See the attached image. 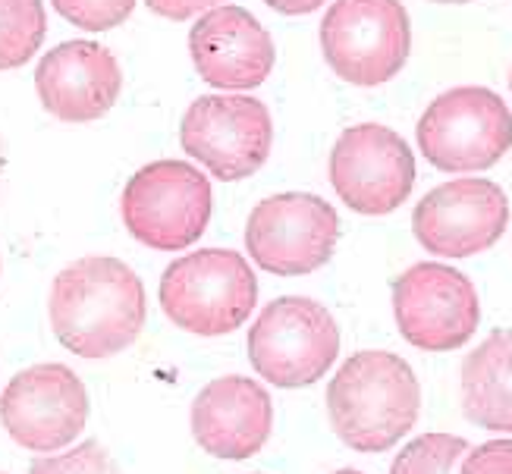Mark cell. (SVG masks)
<instances>
[{
    "label": "cell",
    "instance_id": "1",
    "mask_svg": "<svg viewBox=\"0 0 512 474\" xmlns=\"http://www.w3.org/2000/svg\"><path fill=\"white\" fill-rule=\"evenodd\" d=\"M51 330L79 358H110L129 349L145 327V286L120 258L66 264L48 299Z\"/></svg>",
    "mask_w": 512,
    "mask_h": 474
},
{
    "label": "cell",
    "instance_id": "2",
    "mask_svg": "<svg viewBox=\"0 0 512 474\" xmlns=\"http://www.w3.org/2000/svg\"><path fill=\"white\" fill-rule=\"evenodd\" d=\"M421 409L418 377L406 358L368 349L349 355L327 387L330 427L355 453H384L403 440Z\"/></svg>",
    "mask_w": 512,
    "mask_h": 474
},
{
    "label": "cell",
    "instance_id": "3",
    "mask_svg": "<svg viewBox=\"0 0 512 474\" xmlns=\"http://www.w3.org/2000/svg\"><path fill=\"white\" fill-rule=\"evenodd\" d=\"M258 302L252 264L233 248H202L167 264L161 308L195 336H227L249 321Z\"/></svg>",
    "mask_w": 512,
    "mask_h": 474
},
{
    "label": "cell",
    "instance_id": "4",
    "mask_svg": "<svg viewBox=\"0 0 512 474\" xmlns=\"http://www.w3.org/2000/svg\"><path fill=\"white\" fill-rule=\"evenodd\" d=\"M340 355L333 314L305 296H283L267 305L249 330L252 368L280 390L318 383Z\"/></svg>",
    "mask_w": 512,
    "mask_h": 474
},
{
    "label": "cell",
    "instance_id": "5",
    "mask_svg": "<svg viewBox=\"0 0 512 474\" xmlns=\"http://www.w3.org/2000/svg\"><path fill=\"white\" fill-rule=\"evenodd\" d=\"M321 51L343 82L384 85L409 60V13L399 0H337L321 22Z\"/></svg>",
    "mask_w": 512,
    "mask_h": 474
},
{
    "label": "cell",
    "instance_id": "6",
    "mask_svg": "<svg viewBox=\"0 0 512 474\" xmlns=\"http://www.w3.org/2000/svg\"><path fill=\"white\" fill-rule=\"evenodd\" d=\"M214 195L208 176L183 161H154L132 173L123 189V223L148 248L180 252L202 239L211 223Z\"/></svg>",
    "mask_w": 512,
    "mask_h": 474
},
{
    "label": "cell",
    "instance_id": "7",
    "mask_svg": "<svg viewBox=\"0 0 512 474\" xmlns=\"http://www.w3.org/2000/svg\"><path fill=\"white\" fill-rule=\"evenodd\" d=\"M418 148L443 173L494 167L512 145V114L491 88H450L418 120Z\"/></svg>",
    "mask_w": 512,
    "mask_h": 474
},
{
    "label": "cell",
    "instance_id": "8",
    "mask_svg": "<svg viewBox=\"0 0 512 474\" xmlns=\"http://www.w3.org/2000/svg\"><path fill=\"white\" fill-rule=\"evenodd\" d=\"M274 123L267 104L252 95H205L180 123V145L220 183L255 176L271 154Z\"/></svg>",
    "mask_w": 512,
    "mask_h": 474
},
{
    "label": "cell",
    "instance_id": "9",
    "mask_svg": "<svg viewBox=\"0 0 512 474\" xmlns=\"http://www.w3.org/2000/svg\"><path fill=\"white\" fill-rule=\"evenodd\" d=\"M340 239V217L321 195L280 192L258 201L246 223L249 258L277 277L321 270Z\"/></svg>",
    "mask_w": 512,
    "mask_h": 474
},
{
    "label": "cell",
    "instance_id": "10",
    "mask_svg": "<svg viewBox=\"0 0 512 474\" xmlns=\"http://www.w3.org/2000/svg\"><path fill=\"white\" fill-rule=\"evenodd\" d=\"M393 314L403 340L425 352H453L475 336L481 302L472 280L450 264H412L393 283Z\"/></svg>",
    "mask_w": 512,
    "mask_h": 474
},
{
    "label": "cell",
    "instance_id": "11",
    "mask_svg": "<svg viewBox=\"0 0 512 474\" xmlns=\"http://www.w3.org/2000/svg\"><path fill=\"white\" fill-rule=\"evenodd\" d=\"M330 183L355 214H393L415 186L412 148L381 123L352 126L330 151Z\"/></svg>",
    "mask_w": 512,
    "mask_h": 474
},
{
    "label": "cell",
    "instance_id": "12",
    "mask_svg": "<svg viewBox=\"0 0 512 474\" xmlns=\"http://www.w3.org/2000/svg\"><path fill=\"white\" fill-rule=\"evenodd\" d=\"M0 421L32 453H54L79 440L88 421V393L79 374L57 361L19 371L0 393Z\"/></svg>",
    "mask_w": 512,
    "mask_h": 474
},
{
    "label": "cell",
    "instance_id": "13",
    "mask_svg": "<svg viewBox=\"0 0 512 474\" xmlns=\"http://www.w3.org/2000/svg\"><path fill=\"white\" fill-rule=\"evenodd\" d=\"M509 223L506 192L491 179H453L431 189L412 214V233L440 258H469L497 245Z\"/></svg>",
    "mask_w": 512,
    "mask_h": 474
},
{
    "label": "cell",
    "instance_id": "14",
    "mask_svg": "<svg viewBox=\"0 0 512 474\" xmlns=\"http://www.w3.org/2000/svg\"><path fill=\"white\" fill-rule=\"evenodd\" d=\"M38 98L63 123H92L117 104L123 73L117 57L98 41H63L35 66Z\"/></svg>",
    "mask_w": 512,
    "mask_h": 474
},
{
    "label": "cell",
    "instance_id": "15",
    "mask_svg": "<svg viewBox=\"0 0 512 474\" xmlns=\"http://www.w3.org/2000/svg\"><path fill=\"white\" fill-rule=\"evenodd\" d=\"M189 54L211 88L249 92L274 70V41L246 7H214L192 26Z\"/></svg>",
    "mask_w": 512,
    "mask_h": 474
},
{
    "label": "cell",
    "instance_id": "16",
    "mask_svg": "<svg viewBox=\"0 0 512 474\" xmlns=\"http://www.w3.org/2000/svg\"><path fill=\"white\" fill-rule=\"evenodd\" d=\"M192 437L208 456L242 462L258 456L274 427V402L261 383L227 374L211 380L192 402Z\"/></svg>",
    "mask_w": 512,
    "mask_h": 474
},
{
    "label": "cell",
    "instance_id": "17",
    "mask_svg": "<svg viewBox=\"0 0 512 474\" xmlns=\"http://www.w3.org/2000/svg\"><path fill=\"white\" fill-rule=\"evenodd\" d=\"M462 412L484 431L512 434V330H494L462 361Z\"/></svg>",
    "mask_w": 512,
    "mask_h": 474
},
{
    "label": "cell",
    "instance_id": "18",
    "mask_svg": "<svg viewBox=\"0 0 512 474\" xmlns=\"http://www.w3.org/2000/svg\"><path fill=\"white\" fill-rule=\"evenodd\" d=\"M48 32L41 0H0V70L29 63Z\"/></svg>",
    "mask_w": 512,
    "mask_h": 474
},
{
    "label": "cell",
    "instance_id": "19",
    "mask_svg": "<svg viewBox=\"0 0 512 474\" xmlns=\"http://www.w3.org/2000/svg\"><path fill=\"white\" fill-rule=\"evenodd\" d=\"M469 443L456 434H425L403 446L390 465V474H453Z\"/></svg>",
    "mask_w": 512,
    "mask_h": 474
},
{
    "label": "cell",
    "instance_id": "20",
    "mask_svg": "<svg viewBox=\"0 0 512 474\" xmlns=\"http://www.w3.org/2000/svg\"><path fill=\"white\" fill-rule=\"evenodd\" d=\"M54 10L85 32L117 29L136 10V0H51Z\"/></svg>",
    "mask_w": 512,
    "mask_h": 474
},
{
    "label": "cell",
    "instance_id": "21",
    "mask_svg": "<svg viewBox=\"0 0 512 474\" xmlns=\"http://www.w3.org/2000/svg\"><path fill=\"white\" fill-rule=\"evenodd\" d=\"M29 471L32 474H123L114 456L98 440H85L63 456L35 459Z\"/></svg>",
    "mask_w": 512,
    "mask_h": 474
},
{
    "label": "cell",
    "instance_id": "22",
    "mask_svg": "<svg viewBox=\"0 0 512 474\" xmlns=\"http://www.w3.org/2000/svg\"><path fill=\"white\" fill-rule=\"evenodd\" d=\"M462 474H512V440H487L472 449Z\"/></svg>",
    "mask_w": 512,
    "mask_h": 474
},
{
    "label": "cell",
    "instance_id": "23",
    "mask_svg": "<svg viewBox=\"0 0 512 474\" xmlns=\"http://www.w3.org/2000/svg\"><path fill=\"white\" fill-rule=\"evenodd\" d=\"M220 4H224V0H145V7L151 13L173 19V22L192 19L195 13H208V10H214Z\"/></svg>",
    "mask_w": 512,
    "mask_h": 474
},
{
    "label": "cell",
    "instance_id": "24",
    "mask_svg": "<svg viewBox=\"0 0 512 474\" xmlns=\"http://www.w3.org/2000/svg\"><path fill=\"white\" fill-rule=\"evenodd\" d=\"M264 4L283 16H305V13H315L318 7H324L327 0H264Z\"/></svg>",
    "mask_w": 512,
    "mask_h": 474
},
{
    "label": "cell",
    "instance_id": "25",
    "mask_svg": "<svg viewBox=\"0 0 512 474\" xmlns=\"http://www.w3.org/2000/svg\"><path fill=\"white\" fill-rule=\"evenodd\" d=\"M434 4H472V0H434Z\"/></svg>",
    "mask_w": 512,
    "mask_h": 474
},
{
    "label": "cell",
    "instance_id": "26",
    "mask_svg": "<svg viewBox=\"0 0 512 474\" xmlns=\"http://www.w3.org/2000/svg\"><path fill=\"white\" fill-rule=\"evenodd\" d=\"M333 474H362V471H355V468H340V471H333Z\"/></svg>",
    "mask_w": 512,
    "mask_h": 474
},
{
    "label": "cell",
    "instance_id": "27",
    "mask_svg": "<svg viewBox=\"0 0 512 474\" xmlns=\"http://www.w3.org/2000/svg\"><path fill=\"white\" fill-rule=\"evenodd\" d=\"M0 176H4V148H0Z\"/></svg>",
    "mask_w": 512,
    "mask_h": 474
},
{
    "label": "cell",
    "instance_id": "28",
    "mask_svg": "<svg viewBox=\"0 0 512 474\" xmlns=\"http://www.w3.org/2000/svg\"><path fill=\"white\" fill-rule=\"evenodd\" d=\"M509 88H512V79H509Z\"/></svg>",
    "mask_w": 512,
    "mask_h": 474
},
{
    "label": "cell",
    "instance_id": "29",
    "mask_svg": "<svg viewBox=\"0 0 512 474\" xmlns=\"http://www.w3.org/2000/svg\"><path fill=\"white\" fill-rule=\"evenodd\" d=\"M0 474H4V471H0Z\"/></svg>",
    "mask_w": 512,
    "mask_h": 474
}]
</instances>
